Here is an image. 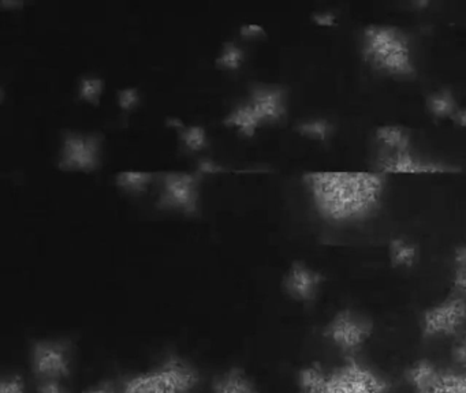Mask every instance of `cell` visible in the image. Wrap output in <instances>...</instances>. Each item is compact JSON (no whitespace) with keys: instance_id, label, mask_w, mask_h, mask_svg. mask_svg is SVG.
<instances>
[{"instance_id":"cell-30","label":"cell","mask_w":466,"mask_h":393,"mask_svg":"<svg viewBox=\"0 0 466 393\" xmlns=\"http://www.w3.org/2000/svg\"><path fill=\"white\" fill-rule=\"evenodd\" d=\"M226 169L222 168L219 164L214 163V161L209 160V158H204V160L200 161L198 164V175H211V174H222Z\"/></svg>"},{"instance_id":"cell-33","label":"cell","mask_w":466,"mask_h":393,"mask_svg":"<svg viewBox=\"0 0 466 393\" xmlns=\"http://www.w3.org/2000/svg\"><path fill=\"white\" fill-rule=\"evenodd\" d=\"M83 393H119L113 385L108 382H99V384L92 385L88 389L84 390Z\"/></svg>"},{"instance_id":"cell-27","label":"cell","mask_w":466,"mask_h":393,"mask_svg":"<svg viewBox=\"0 0 466 393\" xmlns=\"http://www.w3.org/2000/svg\"><path fill=\"white\" fill-rule=\"evenodd\" d=\"M452 297H463L466 299V269L465 267H455L451 278Z\"/></svg>"},{"instance_id":"cell-26","label":"cell","mask_w":466,"mask_h":393,"mask_svg":"<svg viewBox=\"0 0 466 393\" xmlns=\"http://www.w3.org/2000/svg\"><path fill=\"white\" fill-rule=\"evenodd\" d=\"M140 103V95L135 87H127V89L118 92V106L124 111H132Z\"/></svg>"},{"instance_id":"cell-3","label":"cell","mask_w":466,"mask_h":393,"mask_svg":"<svg viewBox=\"0 0 466 393\" xmlns=\"http://www.w3.org/2000/svg\"><path fill=\"white\" fill-rule=\"evenodd\" d=\"M200 385L198 368L177 354L122 381L119 393H196Z\"/></svg>"},{"instance_id":"cell-14","label":"cell","mask_w":466,"mask_h":393,"mask_svg":"<svg viewBox=\"0 0 466 393\" xmlns=\"http://www.w3.org/2000/svg\"><path fill=\"white\" fill-rule=\"evenodd\" d=\"M443 371L439 370L430 360H419L406 371V379L417 393H427L441 381Z\"/></svg>"},{"instance_id":"cell-15","label":"cell","mask_w":466,"mask_h":393,"mask_svg":"<svg viewBox=\"0 0 466 393\" xmlns=\"http://www.w3.org/2000/svg\"><path fill=\"white\" fill-rule=\"evenodd\" d=\"M329 371L319 363H310L297 373V393H331L329 387Z\"/></svg>"},{"instance_id":"cell-17","label":"cell","mask_w":466,"mask_h":393,"mask_svg":"<svg viewBox=\"0 0 466 393\" xmlns=\"http://www.w3.org/2000/svg\"><path fill=\"white\" fill-rule=\"evenodd\" d=\"M390 261L395 267H411L419 259V247L402 237H394L389 245Z\"/></svg>"},{"instance_id":"cell-21","label":"cell","mask_w":466,"mask_h":393,"mask_svg":"<svg viewBox=\"0 0 466 393\" xmlns=\"http://www.w3.org/2000/svg\"><path fill=\"white\" fill-rule=\"evenodd\" d=\"M245 60V52L241 46L234 43L223 44L222 52L217 59V66L222 70L236 71L241 67Z\"/></svg>"},{"instance_id":"cell-28","label":"cell","mask_w":466,"mask_h":393,"mask_svg":"<svg viewBox=\"0 0 466 393\" xmlns=\"http://www.w3.org/2000/svg\"><path fill=\"white\" fill-rule=\"evenodd\" d=\"M36 393H70L61 381L56 379H46L39 381L36 387Z\"/></svg>"},{"instance_id":"cell-34","label":"cell","mask_w":466,"mask_h":393,"mask_svg":"<svg viewBox=\"0 0 466 393\" xmlns=\"http://www.w3.org/2000/svg\"><path fill=\"white\" fill-rule=\"evenodd\" d=\"M454 265L455 267H465L466 269V245L455 248Z\"/></svg>"},{"instance_id":"cell-22","label":"cell","mask_w":466,"mask_h":393,"mask_svg":"<svg viewBox=\"0 0 466 393\" xmlns=\"http://www.w3.org/2000/svg\"><path fill=\"white\" fill-rule=\"evenodd\" d=\"M182 144L192 152H200L208 145L206 128L201 126H184L179 131Z\"/></svg>"},{"instance_id":"cell-31","label":"cell","mask_w":466,"mask_h":393,"mask_svg":"<svg viewBox=\"0 0 466 393\" xmlns=\"http://www.w3.org/2000/svg\"><path fill=\"white\" fill-rule=\"evenodd\" d=\"M452 358L466 368V336L461 338L452 349Z\"/></svg>"},{"instance_id":"cell-18","label":"cell","mask_w":466,"mask_h":393,"mask_svg":"<svg viewBox=\"0 0 466 393\" xmlns=\"http://www.w3.org/2000/svg\"><path fill=\"white\" fill-rule=\"evenodd\" d=\"M427 106L431 115L436 119H452L455 112L458 111L457 100L450 90H439L428 97Z\"/></svg>"},{"instance_id":"cell-7","label":"cell","mask_w":466,"mask_h":393,"mask_svg":"<svg viewBox=\"0 0 466 393\" xmlns=\"http://www.w3.org/2000/svg\"><path fill=\"white\" fill-rule=\"evenodd\" d=\"M200 175L187 172H168L163 175L157 207L195 215L198 209Z\"/></svg>"},{"instance_id":"cell-9","label":"cell","mask_w":466,"mask_h":393,"mask_svg":"<svg viewBox=\"0 0 466 393\" xmlns=\"http://www.w3.org/2000/svg\"><path fill=\"white\" fill-rule=\"evenodd\" d=\"M376 172L384 175H452L462 172L461 166L443 161L419 157L408 152H381L376 160Z\"/></svg>"},{"instance_id":"cell-12","label":"cell","mask_w":466,"mask_h":393,"mask_svg":"<svg viewBox=\"0 0 466 393\" xmlns=\"http://www.w3.org/2000/svg\"><path fill=\"white\" fill-rule=\"evenodd\" d=\"M321 284H323L321 273L316 272L315 269L299 261L290 265L283 278L285 291L288 292L289 297L299 302H310L315 299Z\"/></svg>"},{"instance_id":"cell-23","label":"cell","mask_w":466,"mask_h":393,"mask_svg":"<svg viewBox=\"0 0 466 393\" xmlns=\"http://www.w3.org/2000/svg\"><path fill=\"white\" fill-rule=\"evenodd\" d=\"M103 90H105V82H103L102 78L86 76V78L81 79L78 97L86 101V103L96 106L100 104Z\"/></svg>"},{"instance_id":"cell-25","label":"cell","mask_w":466,"mask_h":393,"mask_svg":"<svg viewBox=\"0 0 466 393\" xmlns=\"http://www.w3.org/2000/svg\"><path fill=\"white\" fill-rule=\"evenodd\" d=\"M0 393H28L26 384L20 374L13 373L2 377Z\"/></svg>"},{"instance_id":"cell-11","label":"cell","mask_w":466,"mask_h":393,"mask_svg":"<svg viewBox=\"0 0 466 393\" xmlns=\"http://www.w3.org/2000/svg\"><path fill=\"white\" fill-rule=\"evenodd\" d=\"M466 325V299L451 297L422 314V335L427 338L454 335Z\"/></svg>"},{"instance_id":"cell-32","label":"cell","mask_w":466,"mask_h":393,"mask_svg":"<svg viewBox=\"0 0 466 393\" xmlns=\"http://www.w3.org/2000/svg\"><path fill=\"white\" fill-rule=\"evenodd\" d=\"M313 21L318 24L319 26H334L337 24V18H335L332 13H319L313 16Z\"/></svg>"},{"instance_id":"cell-5","label":"cell","mask_w":466,"mask_h":393,"mask_svg":"<svg viewBox=\"0 0 466 393\" xmlns=\"http://www.w3.org/2000/svg\"><path fill=\"white\" fill-rule=\"evenodd\" d=\"M102 138L97 134L67 131L62 138L58 168L66 172H92L100 166Z\"/></svg>"},{"instance_id":"cell-19","label":"cell","mask_w":466,"mask_h":393,"mask_svg":"<svg viewBox=\"0 0 466 393\" xmlns=\"http://www.w3.org/2000/svg\"><path fill=\"white\" fill-rule=\"evenodd\" d=\"M154 180V174L146 171H122L116 174V183L122 191L130 194L144 193Z\"/></svg>"},{"instance_id":"cell-35","label":"cell","mask_w":466,"mask_h":393,"mask_svg":"<svg viewBox=\"0 0 466 393\" xmlns=\"http://www.w3.org/2000/svg\"><path fill=\"white\" fill-rule=\"evenodd\" d=\"M452 120L461 127L466 128V108L458 109L454 116H452Z\"/></svg>"},{"instance_id":"cell-13","label":"cell","mask_w":466,"mask_h":393,"mask_svg":"<svg viewBox=\"0 0 466 393\" xmlns=\"http://www.w3.org/2000/svg\"><path fill=\"white\" fill-rule=\"evenodd\" d=\"M212 393H260V390L244 368H230L215 377Z\"/></svg>"},{"instance_id":"cell-16","label":"cell","mask_w":466,"mask_h":393,"mask_svg":"<svg viewBox=\"0 0 466 393\" xmlns=\"http://www.w3.org/2000/svg\"><path fill=\"white\" fill-rule=\"evenodd\" d=\"M375 138L383 146L381 152L398 153L411 150L410 133L400 126L384 125L376 128Z\"/></svg>"},{"instance_id":"cell-20","label":"cell","mask_w":466,"mask_h":393,"mask_svg":"<svg viewBox=\"0 0 466 393\" xmlns=\"http://www.w3.org/2000/svg\"><path fill=\"white\" fill-rule=\"evenodd\" d=\"M296 131L312 141L326 142L331 136L334 127L326 119H312L297 125Z\"/></svg>"},{"instance_id":"cell-10","label":"cell","mask_w":466,"mask_h":393,"mask_svg":"<svg viewBox=\"0 0 466 393\" xmlns=\"http://www.w3.org/2000/svg\"><path fill=\"white\" fill-rule=\"evenodd\" d=\"M372 329V324L365 317L342 310L327 324L324 338L343 351H356L367 343Z\"/></svg>"},{"instance_id":"cell-6","label":"cell","mask_w":466,"mask_h":393,"mask_svg":"<svg viewBox=\"0 0 466 393\" xmlns=\"http://www.w3.org/2000/svg\"><path fill=\"white\" fill-rule=\"evenodd\" d=\"M329 387L331 393H389L390 390L389 381L380 374L353 359L329 371Z\"/></svg>"},{"instance_id":"cell-2","label":"cell","mask_w":466,"mask_h":393,"mask_svg":"<svg viewBox=\"0 0 466 393\" xmlns=\"http://www.w3.org/2000/svg\"><path fill=\"white\" fill-rule=\"evenodd\" d=\"M361 54L375 70L397 78H410L416 74L410 41L394 26L370 25L362 33Z\"/></svg>"},{"instance_id":"cell-24","label":"cell","mask_w":466,"mask_h":393,"mask_svg":"<svg viewBox=\"0 0 466 393\" xmlns=\"http://www.w3.org/2000/svg\"><path fill=\"white\" fill-rule=\"evenodd\" d=\"M427 393H466V373H443L441 381Z\"/></svg>"},{"instance_id":"cell-1","label":"cell","mask_w":466,"mask_h":393,"mask_svg":"<svg viewBox=\"0 0 466 393\" xmlns=\"http://www.w3.org/2000/svg\"><path fill=\"white\" fill-rule=\"evenodd\" d=\"M304 183L318 215L334 226L372 217L386 190V176L376 171L308 172Z\"/></svg>"},{"instance_id":"cell-4","label":"cell","mask_w":466,"mask_h":393,"mask_svg":"<svg viewBox=\"0 0 466 393\" xmlns=\"http://www.w3.org/2000/svg\"><path fill=\"white\" fill-rule=\"evenodd\" d=\"M285 89L279 86L253 87L249 98L237 106L223 123L245 136H253L258 127L280 122L286 116Z\"/></svg>"},{"instance_id":"cell-29","label":"cell","mask_w":466,"mask_h":393,"mask_svg":"<svg viewBox=\"0 0 466 393\" xmlns=\"http://www.w3.org/2000/svg\"><path fill=\"white\" fill-rule=\"evenodd\" d=\"M239 33H241L242 37L247 38V40H256V38L266 37V30H264L261 25L258 24L244 25V26H241V29H239Z\"/></svg>"},{"instance_id":"cell-8","label":"cell","mask_w":466,"mask_h":393,"mask_svg":"<svg viewBox=\"0 0 466 393\" xmlns=\"http://www.w3.org/2000/svg\"><path fill=\"white\" fill-rule=\"evenodd\" d=\"M31 366L39 381L67 378L72 374L69 346L61 340L35 341L31 349Z\"/></svg>"}]
</instances>
